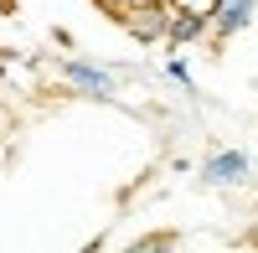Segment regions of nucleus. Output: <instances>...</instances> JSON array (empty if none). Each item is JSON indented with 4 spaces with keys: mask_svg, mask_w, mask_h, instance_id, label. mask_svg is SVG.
I'll return each instance as SVG.
<instances>
[{
    "mask_svg": "<svg viewBox=\"0 0 258 253\" xmlns=\"http://www.w3.org/2000/svg\"><path fill=\"white\" fill-rule=\"evenodd\" d=\"M119 21H124V31L135 36V41H165L170 36V0L129 6V11H119Z\"/></svg>",
    "mask_w": 258,
    "mask_h": 253,
    "instance_id": "nucleus-1",
    "label": "nucleus"
},
{
    "mask_svg": "<svg viewBox=\"0 0 258 253\" xmlns=\"http://www.w3.org/2000/svg\"><path fill=\"white\" fill-rule=\"evenodd\" d=\"M253 6H258V0H212V36H217V41L238 36L253 21Z\"/></svg>",
    "mask_w": 258,
    "mask_h": 253,
    "instance_id": "nucleus-4",
    "label": "nucleus"
},
{
    "mask_svg": "<svg viewBox=\"0 0 258 253\" xmlns=\"http://www.w3.org/2000/svg\"><path fill=\"white\" fill-rule=\"evenodd\" d=\"M248 176H253V165H248L243 150H217V155H207V165H202V181L207 186H238Z\"/></svg>",
    "mask_w": 258,
    "mask_h": 253,
    "instance_id": "nucleus-3",
    "label": "nucleus"
},
{
    "mask_svg": "<svg viewBox=\"0 0 258 253\" xmlns=\"http://www.w3.org/2000/svg\"><path fill=\"white\" fill-rule=\"evenodd\" d=\"M98 6H109V11L119 16V11H129V6H150V0H98Z\"/></svg>",
    "mask_w": 258,
    "mask_h": 253,
    "instance_id": "nucleus-7",
    "label": "nucleus"
},
{
    "mask_svg": "<svg viewBox=\"0 0 258 253\" xmlns=\"http://www.w3.org/2000/svg\"><path fill=\"white\" fill-rule=\"evenodd\" d=\"M62 83H68L73 93H88V98H114L119 93L114 73L109 68H93V62H83V57H73L68 68H62Z\"/></svg>",
    "mask_w": 258,
    "mask_h": 253,
    "instance_id": "nucleus-2",
    "label": "nucleus"
},
{
    "mask_svg": "<svg viewBox=\"0 0 258 253\" xmlns=\"http://www.w3.org/2000/svg\"><path fill=\"white\" fill-rule=\"evenodd\" d=\"M165 73H170V78H176V83H186V88H191V68H186V62H181V57H170V62H165Z\"/></svg>",
    "mask_w": 258,
    "mask_h": 253,
    "instance_id": "nucleus-6",
    "label": "nucleus"
},
{
    "mask_svg": "<svg viewBox=\"0 0 258 253\" xmlns=\"http://www.w3.org/2000/svg\"><path fill=\"white\" fill-rule=\"evenodd\" d=\"M212 31V16L207 11H181V6H170V47H186V41H202Z\"/></svg>",
    "mask_w": 258,
    "mask_h": 253,
    "instance_id": "nucleus-5",
    "label": "nucleus"
},
{
    "mask_svg": "<svg viewBox=\"0 0 258 253\" xmlns=\"http://www.w3.org/2000/svg\"><path fill=\"white\" fill-rule=\"evenodd\" d=\"M0 11H11V0H0Z\"/></svg>",
    "mask_w": 258,
    "mask_h": 253,
    "instance_id": "nucleus-8",
    "label": "nucleus"
}]
</instances>
